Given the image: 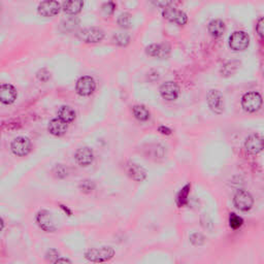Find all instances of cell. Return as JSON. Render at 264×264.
Listing matches in <instances>:
<instances>
[{
    "label": "cell",
    "instance_id": "1",
    "mask_svg": "<svg viewBox=\"0 0 264 264\" xmlns=\"http://www.w3.org/2000/svg\"><path fill=\"white\" fill-rule=\"evenodd\" d=\"M77 37L86 44H97L103 40L104 32L100 28L89 27L78 31Z\"/></svg>",
    "mask_w": 264,
    "mask_h": 264
},
{
    "label": "cell",
    "instance_id": "2",
    "mask_svg": "<svg viewBox=\"0 0 264 264\" xmlns=\"http://www.w3.org/2000/svg\"><path fill=\"white\" fill-rule=\"evenodd\" d=\"M115 255V250L111 247H101L89 249L85 257L91 262H105L111 260Z\"/></svg>",
    "mask_w": 264,
    "mask_h": 264
},
{
    "label": "cell",
    "instance_id": "3",
    "mask_svg": "<svg viewBox=\"0 0 264 264\" xmlns=\"http://www.w3.org/2000/svg\"><path fill=\"white\" fill-rule=\"evenodd\" d=\"M206 101L208 104L209 110L214 114L221 115L224 112L225 102L224 96L219 90H209L206 95Z\"/></svg>",
    "mask_w": 264,
    "mask_h": 264
},
{
    "label": "cell",
    "instance_id": "4",
    "mask_svg": "<svg viewBox=\"0 0 264 264\" xmlns=\"http://www.w3.org/2000/svg\"><path fill=\"white\" fill-rule=\"evenodd\" d=\"M250 46V36L245 31H235L229 37V47L235 52H242Z\"/></svg>",
    "mask_w": 264,
    "mask_h": 264
},
{
    "label": "cell",
    "instance_id": "5",
    "mask_svg": "<svg viewBox=\"0 0 264 264\" xmlns=\"http://www.w3.org/2000/svg\"><path fill=\"white\" fill-rule=\"evenodd\" d=\"M262 97L258 92H248L241 98V107L248 113H255L260 110Z\"/></svg>",
    "mask_w": 264,
    "mask_h": 264
},
{
    "label": "cell",
    "instance_id": "6",
    "mask_svg": "<svg viewBox=\"0 0 264 264\" xmlns=\"http://www.w3.org/2000/svg\"><path fill=\"white\" fill-rule=\"evenodd\" d=\"M162 16L165 20L170 21L177 26H184L188 22V16L183 10L177 9L176 7H166L162 12Z\"/></svg>",
    "mask_w": 264,
    "mask_h": 264
},
{
    "label": "cell",
    "instance_id": "7",
    "mask_svg": "<svg viewBox=\"0 0 264 264\" xmlns=\"http://www.w3.org/2000/svg\"><path fill=\"white\" fill-rule=\"evenodd\" d=\"M61 10V5L56 0H44L37 6V13L44 18H52L58 15Z\"/></svg>",
    "mask_w": 264,
    "mask_h": 264
},
{
    "label": "cell",
    "instance_id": "8",
    "mask_svg": "<svg viewBox=\"0 0 264 264\" xmlns=\"http://www.w3.org/2000/svg\"><path fill=\"white\" fill-rule=\"evenodd\" d=\"M31 147H32L31 141L28 139V137H25V136L17 137V139L13 141L12 145H10L12 152L14 153V155L18 157L27 156L31 151Z\"/></svg>",
    "mask_w": 264,
    "mask_h": 264
},
{
    "label": "cell",
    "instance_id": "9",
    "mask_svg": "<svg viewBox=\"0 0 264 264\" xmlns=\"http://www.w3.org/2000/svg\"><path fill=\"white\" fill-rule=\"evenodd\" d=\"M95 89H96V83L90 76L81 77L77 82L76 90L81 96H90L91 94L94 93Z\"/></svg>",
    "mask_w": 264,
    "mask_h": 264
},
{
    "label": "cell",
    "instance_id": "10",
    "mask_svg": "<svg viewBox=\"0 0 264 264\" xmlns=\"http://www.w3.org/2000/svg\"><path fill=\"white\" fill-rule=\"evenodd\" d=\"M235 205L242 212H247L250 210L254 205V199H253L252 195L246 191V190H238L235 193L234 198Z\"/></svg>",
    "mask_w": 264,
    "mask_h": 264
},
{
    "label": "cell",
    "instance_id": "11",
    "mask_svg": "<svg viewBox=\"0 0 264 264\" xmlns=\"http://www.w3.org/2000/svg\"><path fill=\"white\" fill-rule=\"evenodd\" d=\"M171 46L167 44H152L146 48V53L153 58L166 59L171 55Z\"/></svg>",
    "mask_w": 264,
    "mask_h": 264
},
{
    "label": "cell",
    "instance_id": "12",
    "mask_svg": "<svg viewBox=\"0 0 264 264\" xmlns=\"http://www.w3.org/2000/svg\"><path fill=\"white\" fill-rule=\"evenodd\" d=\"M179 87L176 83L175 82H166L160 86L159 92L162 98L168 101L176 100L179 95Z\"/></svg>",
    "mask_w": 264,
    "mask_h": 264
},
{
    "label": "cell",
    "instance_id": "13",
    "mask_svg": "<svg viewBox=\"0 0 264 264\" xmlns=\"http://www.w3.org/2000/svg\"><path fill=\"white\" fill-rule=\"evenodd\" d=\"M18 97L17 90L14 86L9 84L0 85V102L3 104H12L16 101Z\"/></svg>",
    "mask_w": 264,
    "mask_h": 264
},
{
    "label": "cell",
    "instance_id": "14",
    "mask_svg": "<svg viewBox=\"0 0 264 264\" xmlns=\"http://www.w3.org/2000/svg\"><path fill=\"white\" fill-rule=\"evenodd\" d=\"M245 147L246 150L253 155L259 154L263 149V140L261 135L259 134H252L245 142Z\"/></svg>",
    "mask_w": 264,
    "mask_h": 264
},
{
    "label": "cell",
    "instance_id": "15",
    "mask_svg": "<svg viewBox=\"0 0 264 264\" xmlns=\"http://www.w3.org/2000/svg\"><path fill=\"white\" fill-rule=\"evenodd\" d=\"M36 220L39 227L46 232H54L56 230L54 221H53L51 213L48 212V210H40Z\"/></svg>",
    "mask_w": 264,
    "mask_h": 264
},
{
    "label": "cell",
    "instance_id": "16",
    "mask_svg": "<svg viewBox=\"0 0 264 264\" xmlns=\"http://www.w3.org/2000/svg\"><path fill=\"white\" fill-rule=\"evenodd\" d=\"M75 158L81 166H89L92 164L94 160V154L90 147H80V149L76 152Z\"/></svg>",
    "mask_w": 264,
    "mask_h": 264
},
{
    "label": "cell",
    "instance_id": "17",
    "mask_svg": "<svg viewBox=\"0 0 264 264\" xmlns=\"http://www.w3.org/2000/svg\"><path fill=\"white\" fill-rule=\"evenodd\" d=\"M84 7V0H64L62 4L63 12L69 16H76L82 12Z\"/></svg>",
    "mask_w": 264,
    "mask_h": 264
},
{
    "label": "cell",
    "instance_id": "18",
    "mask_svg": "<svg viewBox=\"0 0 264 264\" xmlns=\"http://www.w3.org/2000/svg\"><path fill=\"white\" fill-rule=\"evenodd\" d=\"M67 128H68L67 123L62 121L59 118L51 120L48 126L49 132L54 136H62L63 134H65V132L67 131Z\"/></svg>",
    "mask_w": 264,
    "mask_h": 264
},
{
    "label": "cell",
    "instance_id": "19",
    "mask_svg": "<svg viewBox=\"0 0 264 264\" xmlns=\"http://www.w3.org/2000/svg\"><path fill=\"white\" fill-rule=\"evenodd\" d=\"M208 33L214 38H219L225 32V23L220 19L210 21L207 26Z\"/></svg>",
    "mask_w": 264,
    "mask_h": 264
},
{
    "label": "cell",
    "instance_id": "20",
    "mask_svg": "<svg viewBox=\"0 0 264 264\" xmlns=\"http://www.w3.org/2000/svg\"><path fill=\"white\" fill-rule=\"evenodd\" d=\"M127 173L130 177L136 182H143L147 177V172L145 168L136 163H129L127 167Z\"/></svg>",
    "mask_w": 264,
    "mask_h": 264
},
{
    "label": "cell",
    "instance_id": "21",
    "mask_svg": "<svg viewBox=\"0 0 264 264\" xmlns=\"http://www.w3.org/2000/svg\"><path fill=\"white\" fill-rule=\"evenodd\" d=\"M76 117H77L76 111L71 107H69V105H63V107H61L58 111V118L67 124L75 121Z\"/></svg>",
    "mask_w": 264,
    "mask_h": 264
},
{
    "label": "cell",
    "instance_id": "22",
    "mask_svg": "<svg viewBox=\"0 0 264 264\" xmlns=\"http://www.w3.org/2000/svg\"><path fill=\"white\" fill-rule=\"evenodd\" d=\"M132 112L134 117L139 121L145 122L150 118V112L146 107H144V105H134Z\"/></svg>",
    "mask_w": 264,
    "mask_h": 264
},
{
    "label": "cell",
    "instance_id": "23",
    "mask_svg": "<svg viewBox=\"0 0 264 264\" xmlns=\"http://www.w3.org/2000/svg\"><path fill=\"white\" fill-rule=\"evenodd\" d=\"M190 188H191V186L188 184L184 188H182L181 191L178 192V194L176 196V204L179 207H182V206L187 205L189 193H190Z\"/></svg>",
    "mask_w": 264,
    "mask_h": 264
},
{
    "label": "cell",
    "instance_id": "24",
    "mask_svg": "<svg viewBox=\"0 0 264 264\" xmlns=\"http://www.w3.org/2000/svg\"><path fill=\"white\" fill-rule=\"evenodd\" d=\"M118 25L123 29H129L132 27V16L129 13H122L118 17Z\"/></svg>",
    "mask_w": 264,
    "mask_h": 264
},
{
    "label": "cell",
    "instance_id": "25",
    "mask_svg": "<svg viewBox=\"0 0 264 264\" xmlns=\"http://www.w3.org/2000/svg\"><path fill=\"white\" fill-rule=\"evenodd\" d=\"M113 41L114 44L118 45L120 47H126L130 43V35L127 33H116L113 36Z\"/></svg>",
    "mask_w": 264,
    "mask_h": 264
},
{
    "label": "cell",
    "instance_id": "26",
    "mask_svg": "<svg viewBox=\"0 0 264 264\" xmlns=\"http://www.w3.org/2000/svg\"><path fill=\"white\" fill-rule=\"evenodd\" d=\"M62 27L64 31H72L79 25V20L76 18H69L62 22Z\"/></svg>",
    "mask_w": 264,
    "mask_h": 264
},
{
    "label": "cell",
    "instance_id": "27",
    "mask_svg": "<svg viewBox=\"0 0 264 264\" xmlns=\"http://www.w3.org/2000/svg\"><path fill=\"white\" fill-rule=\"evenodd\" d=\"M242 223H244V220H242L241 217L235 215V214H230L229 216V225L232 229H238L241 227Z\"/></svg>",
    "mask_w": 264,
    "mask_h": 264
},
{
    "label": "cell",
    "instance_id": "28",
    "mask_svg": "<svg viewBox=\"0 0 264 264\" xmlns=\"http://www.w3.org/2000/svg\"><path fill=\"white\" fill-rule=\"evenodd\" d=\"M116 7H117V5H116V3L111 0V1L105 2V3L101 6V12H102V14H103L104 16L110 17V16H112V15L115 13Z\"/></svg>",
    "mask_w": 264,
    "mask_h": 264
},
{
    "label": "cell",
    "instance_id": "29",
    "mask_svg": "<svg viewBox=\"0 0 264 264\" xmlns=\"http://www.w3.org/2000/svg\"><path fill=\"white\" fill-rule=\"evenodd\" d=\"M190 241L192 242V245L194 246H202L205 242V236L202 234H193L190 236Z\"/></svg>",
    "mask_w": 264,
    "mask_h": 264
},
{
    "label": "cell",
    "instance_id": "30",
    "mask_svg": "<svg viewBox=\"0 0 264 264\" xmlns=\"http://www.w3.org/2000/svg\"><path fill=\"white\" fill-rule=\"evenodd\" d=\"M80 188L83 192H86V193H89V192H92L93 189L95 188V185L92 181H82L81 185H80Z\"/></svg>",
    "mask_w": 264,
    "mask_h": 264
},
{
    "label": "cell",
    "instance_id": "31",
    "mask_svg": "<svg viewBox=\"0 0 264 264\" xmlns=\"http://www.w3.org/2000/svg\"><path fill=\"white\" fill-rule=\"evenodd\" d=\"M174 0H152L153 4L156 7H160V8H166L170 7V5L173 3Z\"/></svg>",
    "mask_w": 264,
    "mask_h": 264
},
{
    "label": "cell",
    "instance_id": "32",
    "mask_svg": "<svg viewBox=\"0 0 264 264\" xmlns=\"http://www.w3.org/2000/svg\"><path fill=\"white\" fill-rule=\"evenodd\" d=\"M59 257H60L59 252L56 251V250H53V249L50 250V251H48L47 255H46V259H47L48 261H50V262H53V263H54L55 260H56L57 258H59Z\"/></svg>",
    "mask_w": 264,
    "mask_h": 264
},
{
    "label": "cell",
    "instance_id": "33",
    "mask_svg": "<svg viewBox=\"0 0 264 264\" xmlns=\"http://www.w3.org/2000/svg\"><path fill=\"white\" fill-rule=\"evenodd\" d=\"M37 79L41 82H47L50 78H51V73L46 69H40L38 72H37Z\"/></svg>",
    "mask_w": 264,
    "mask_h": 264
},
{
    "label": "cell",
    "instance_id": "34",
    "mask_svg": "<svg viewBox=\"0 0 264 264\" xmlns=\"http://www.w3.org/2000/svg\"><path fill=\"white\" fill-rule=\"evenodd\" d=\"M263 27H264L263 18H260V19L258 20L257 24H256V32H257V34L259 35V37H260L261 39L263 38V31H264Z\"/></svg>",
    "mask_w": 264,
    "mask_h": 264
},
{
    "label": "cell",
    "instance_id": "35",
    "mask_svg": "<svg viewBox=\"0 0 264 264\" xmlns=\"http://www.w3.org/2000/svg\"><path fill=\"white\" fill-rule=\"evenodd\" d=\"M159 132H161L162 134H171L172 130L170 128L164 127V126H161V127H159Z\"/></svg>",
    "mask_w": 264,
    "mask_h": 264
},
{
    "label": "cell",
    "instance_id": "36",
    "mask_svg": "<svg viewBox=\"0 0 264 264\" xmlns=\"http://www.w3.org/2000/svg\"><path fill=\"white\" fill-rule=\"evenodd\" d=\"M54 263H71V261L68 260V259H66V258H61V257H59V258H57L55 260Z\"/></svg>",
    "mask_w": 264,
    "mask_h": 264
},
{
    "label": "cell",
    "instance_id": "37",
    "mask_svg": "<svg viewBox=\"0 0 264 264\" xmlns=\"http://www.w3.org/2000/svg\"><path fill=\"white\" fill-rule=\"evenodd\" d=\"M3 227H4V222H3V220L1 218H0V231L3 229Z\"/></svg>",
    "mask_w": 264,
    "mask_h": 264
}]
</instances>
